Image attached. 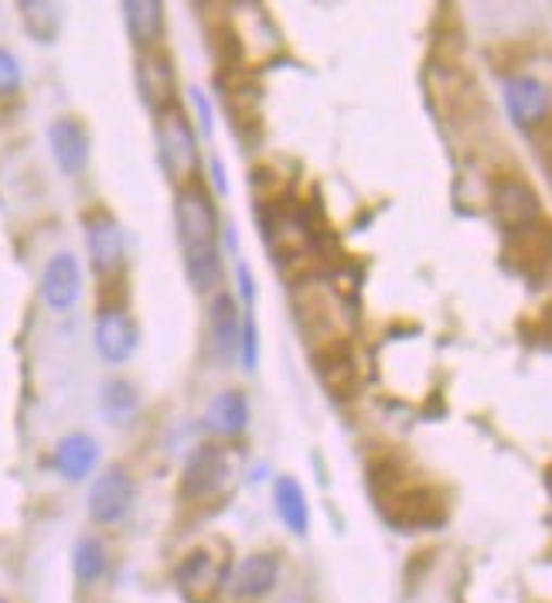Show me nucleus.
Wrapping results in <instances>:
<instances>
[{
	"label": "nucleus",
	"instance_id": "f257e3e1",
	"mask_svg": "<svg viewBox=\"0 0 552 603\" xmlns=\"http://www.w3.org/2000/svg\"><path fill=\"white\" fill-rule=\"evenodd\" d=\"M174 225H178L185 273L198 293H209L222 280V249H218V215L202 191H178L174 198Z\"/></svg>",
	"mask_w": 552,
	"mask_h": 603
},
{
	"label": "nucleus",
	"instance_id": "393cba45",
	"mask_svg": "<svg viewBox=\"0 0 552 603\" xmlns=\"http://www.w3.org/2000/svg\"><path fill=\"white\" fill-rule=\"evenodd\" d=\"M21 62L14 59V52H8V48H0V96H11L21 89Z\"/></svg>",
	"mask_w": 552,
	"mask_h": 603
},
{
	"label": "nucleus",
	"instance_id": "f03ea898",
	"mask_svg": "<svg viewBox=\"0 0 552 603\" xmlns=\"http://www.w3.org/2000/svg\"><path fill=\"white\" fill-rule=\"evenodd\" d=\"M229 552L222 542H202L174 569V583L188 603H212L229 580Z\"/></svg>",
	"mask_w": 552,
	"mask_h": 603
},
{
	"label": "nucleus",
	"instance_id": "20e7f679",
	"mask_svg": "<svg viewBox=\"0 0 552 603\" xmlns=\"http://www.w3.org/2000/svg\"><path fill=\"white\" fill-rule=\"evenodd\" d=\"M379 501H382L386 518L399 525V529H434V525H440L447 515L443 498L434 488L406 485V481H399V477H392V485L379 488Z\"/></svg>",
	"mask_w": 552,
	"mask_h": 603
},
{
	"label": "nucleus",
	"instance_id": "dca6fc26",
	"mask_svg": "<svg viewBox=\"0 0 552 603\" xmlns=\"http://www.w3.org/2000/svg\"><path fill=\"white\" fill-rule=\"evenodd\" d=\"M509 260L525 276L549 273L552 269V229H549V222H539V225H532V229L512 233Z\"/></svg>",
	"mask_w": 552,
	"mask_h": 603
},
{
	"label": "nucleus",
	"instance_id": "ddd939ff",
	"mask_svg": "<svg viewBox=\"0 0 552 603\" xmlns=\"http://www.w3.org/2000/svg\"><path fill=\"white\" fill-rule=\"evenodd\" d=\"M83 293V266L72 253H55L41 273V297L55 314H65L75 307Z\"/></svg>",
	"mask_w": 552,
	"mask_h": 603
},
{
	"label": "nucleus",
	"instance_id": "39448f33",
	"mask_svg": "<svg viewBox=\"0 0 552 603\" xmlns=\"http://www.w3.org/2000/svg\"><path fill=\"white\" fill-rule=\"evenodd\" d=\"M154 134H158V154H161L167 178L174 185H188L198 174V140H195L188 116L178 106L158 113Z\"/></svg>",
	"mask_w": 552,
	"mask_h": 603
},
{
	"label": "nucleus",
	"instance_id": "4468645a",
	"mask_svg": "<svg viewBox=\"0 0 552 603\" xmlns=\"http://www.w3.org/2000/svg\"><path fill=\"white\" fill-rule=\"evenodd\" d=\"M137 89H140V99L154 110V113H164L174 106V96H178V86H174V65L164 52H140L137 59Z\"/></svg>",
	"mask_w": 552,
	"mask_h": 603
},
{
	"label": "nucleus",
	"instance_id": "2eb2a0df",
	"mask_svg": "<svg viewBox=\"0 0 552 603\" xmlns=\"http://www.w3.org/2000/svg\"><path fill=\"white\" fill-rule=\"evenodd\" d=\"M48 143H52V158L62 174L75 178L89 164V134L75 116H59L52 127H48Z\"/></svg>",
	"mask_w": 552,
	"mask_h": 603
},
{
	"label": "nucleus",
	"instance_id": "4be33fe9",
	"mask_svg": "<svg viewBox=\"0 0 552 603\" xmlns=\"http://www.w3.org/2000/svg\"><path fill=\"white\" fill-rule=\"evenodd\" d=\"M99 410L110 426H127L140 410V392L127 379H110L99 389Z\"/></svg>",
	"mask_w": 552,
	"mask_h": 603
},
{
	"label": "nucleus",
	"instance_id": "6e6552de",
	"mask_svg": "<svg viewBox=\"0 0 552 603\" xmlns=\"http://www.w3.org/2000/svg\"><path fill=\"white\" fill-rule=\"evenodd\" d=\"M242 351V321L239 304L229 293H215L209 304V355L218 368L236 365Z\"/></svg>",
	"mask_w": 552,
	"mask_h": 603
},
{
	"label": "nucleus",
	"instance_id": "bb28decb",
	"mask_svg": "<svg viewBox=\"0 0 552 603\" xmlns=\"http://www.w3.org/2000/svg\"><path fill=\"white\" fill-rule=\"evenodd\" d=\"M0 603H8V600H0Z\"/></svg>",
	"mask_w": 552,
	"mask_h": 603
},
{
	"label": "nucleus",
	"instance_id": "412c9836",
	"mask_svg": "<svg viewBox=\"0 0 552 603\" xmlns=\"http://www.w3.org/2000/svg\"><path fill=\"white\" fill-rule=\"evenodd\" d=\"M273 501H276V512H280L287 529L293 536H308V525H311L308 498H304V488H300L293 477H280V481H276Z\"/></svg>",
	"mask_w": 552,
	"mask_h": 603
},
{
	"label": "nucleus",
	"instance_id": "9b49d317",
	"mask_svg": "<svg viewBox=\"0 0 552 603\" xmlns=\"http://www.w3.org/2000/svg\"><path fill=\"white\" fill-rule=\"evenodd\" d=\"M494 215L498 222L505 225L509 233H522V229H532V225L542 222V205H539V194L518 181V178H505L494 185Z\"/></svg>",
	"mask_w": 552,
	"mask_h": 603
},
{
	"label": "nucleus",
	"instance_id": "1a4fd4ad",
	"mask_svg": "<svg viewBox=\"0 0 552 603\" xmlns=\"http://www.w3.org/2000/svg\"><path fill=\"white\" fill-rule=\"evenodd\" d=\"M86 246H89L92 269L103 276V280H113V276L123 269V263H127L123 229L110 212H92L86 218Z\"/></svg>",
	"mask_w": 552,
	"mask_h": 603
},
{
	"label": "nucleus",
	"instance_id": "a878e982",
	"mask_svg": "<svg viewBox=\"0 0 552 603\" xmlns=\"http://www.w3.org/2000/svg\"><path fill=\"white\" fill-rule=\"evenodd\" d=\"M191 96H195V106H198V113H202V130H205V134H212V106H209L205 92H202V89H195Z\"/></svg>",
	"mask_w": 552,
	"mask_h": 603
},
{
	"label": "nucleus",
	"instance_id": "f3484780",
	"mask_svg": "<svg viewBox=\"0 0 552 603\" xmlns=\"http://www.w3.org/2000/svg\"><path fill=\"white\" fill-rule=\"evenodd\" d=\"M505 103H509V113L518 127H536L542 123L552 110V96L545 89V83L532 79V75H515L505 86Z\"/></svg>",
	"mask_w": 552,
	"mask_h": 603
},
{
	"label": "nucleus",
	"instance_id": "b1692460",
	"mask_svg": "<svg viewBox=\"0 0 552 603\" xmlns=\"http://www.w3.org/2000/svg\"><path fill=\"white\" fill-rule=\"evenodd\" d=\"M21 14L28 21V28L35 32V38L48 41L59 24V8L55 4H21Z\"/></svg>",
	"mask_w": 552,
	"mask_h": 603
},
{
	"label": "nucleus",
	"instance_id": "6ab92c4d",
	"mask_svg": "<svg viewBox=\"0 0 552 603\" xmlns=\"http://www.w3.org/2000/svg\"><path fill=\"white\" fill-rule=\"evenodd\" d=\"M246 423H249V399H246V392L225 389V392H218V395L209 402L205 426H209L212 434H218V437H236V434L246 430Z\"/></svg>",
	"mask_w": 552,
	"mask_h": 603
},
{
	"label": "nucleus",
	"instance_id": "a211bd4d",
	"mask_svg": "<svg viewBox=\"0 0 552 603\" xmlns=\"http://www.w3.org/2000/svg\"><path fill=\"white\" fill-rule=\"evenodd\" d=\"M99 464V443L89 434H68L55 447V470L65 481H86Z\"/></svg>",
	"mask_w": 552,
	"mask_h": 603
},
{
	"label": "nucleus",
	"instance_id": "5701e85b",
	"mask_svg": "<svg viewBox=\"0 0 552 603\" xmlns=\"http://www.w3.org/2000/svg\"><path fill=\"white\" fill-rule=\"evenodd\" d=\"M106 569H110V552H106L103 542H99L96 536H83L79 542H75V549H72L75 580H79L83 587H92V583L103 580Z\"/></svg>",
	"mask_w": 552,
	"mask_h": 603
},
{
	"label": "nucleus",
	"instance_id": "9d476101",
	"mask_svg": "<svg viewBox=\"0 0 552 603\" xmlns=\"http://www.w3.org/2000/svg\"><path fill=\"white\" fill-rule=\"evenodd\" d=\"M276 580H280V560L273 552H253V556L239 560V566L229 569L225 590L239 603H256L276 590Z\"/></svg>",
	"mask_w": 552,
	"mask_h": 603
},
{
	"label": "nucleus",
	"instance_id": "f8f14e48",
	"mask_svg": "<svg viewBox=\"0 0 552 603\" xmlns=\"http://www.w3.org/2000/svg\"><path fill=\"white\" fill-rule=\"evenodd\" d=\"M96 351L110 365H123L137 351V324L123 307L110 304L96 314Z\"/></svg>",
	"mask_w": 552,
	"mask_h": 603
},
{
	"label": "nucleus",
	"instance_id": "0eeeda50",
	"mask_svg": "<svg viewBox=\"0 0 552 603\" xmlns=\"http://www.w3.org/2000/svg\"><path fill=\"white\" fill-rule=\"evenodd\" d=\"M225 481H229V454L215 443H202L185 461L181 494L188 501H205V498H215L225 488Z\"/></svg>",
	"mask_w": 552,
	"mask_h": 603
},
{
	"label": "nucleus",
	"instance_id": "7ed1b4c3",
	"mask_svg": "<svg viewBox=\"0 0 552 603\" xmlns=\"http://www.w3.org/2000/svg\"><path fill=\"white\" fill-rule=\"evenodd\" d=\"M293 304H297L300 328H304V335L311 338L314 351L328 348L335 341H348L344 338V304L324 284L297 287Z\"/></svg>",
	"mask_w": 552,
	"mask_h": 603
},
{
	"label": "nucleus",
	"instance_id": "aec40b11",
	"mask_svg": "<svg viewBox=\"0 0 552 603\" xmlns=\"http://www.w3.org/2000/svg\"><path fill=\"white\" fill-rule=\"evenodd\" d=\"M123 21H127L134 45L150 52L164 32V4H158V0H127V4H123Z\"/></svg>",
	"mask_w": 552,
	"mask_h": 603
},
{
	"label": "nucleus",
	"instance_id": "423d86ee",
	"mask_svg": "<svg viewBox=\"0 0 552 603\" xmlns=\"http://www.w3.org/2000/svg\"><path fill=\"white\" fill-rule=\"evenodd\" d=\"M134 477L123 467H106L89 488V518L96 525H116L134 508Z\"/></svg>",
	"mask_w": 552,
	"mask_h": 603
}]
</instances>
